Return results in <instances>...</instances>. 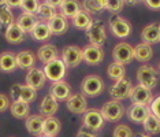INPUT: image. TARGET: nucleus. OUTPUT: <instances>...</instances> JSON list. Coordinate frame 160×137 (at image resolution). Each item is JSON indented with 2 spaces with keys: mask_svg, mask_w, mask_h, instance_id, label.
<instances>
[{
  "mask_svg": "<svg viewBox=\"0 0 160 137\" xmlns=\"http://www.w3.org/2000/svg\"><path fill=\"white\" fill-rule=\"evenodd\" d=\"M82 126L92 132H99L103 129L104 126V118L101 113L99 110H94V109H90V110H86V113L82 114Z\"/></svg>",
  "mask_w": 160,
  "mask_h": 137,
  "instance_id": "obj_6",
  "label": "nucleus"
},
{
  "mask_svg": "<svg viewBox=\"0 0 160 137\" xmlns=\"http://www.w3.org/2000/svg\"><path fill=\"white\" fill-rule=\"evenodd\" d=\"M11 106V102H10L8 96L4 95V93H0V113H4L10 109Z\"/></svg>",
  "mask_w": 160,
  "mask_h": 137,
  "instance_id": "obj_41",
  "label": "nucleus"
},
{
  "mask_svg": "<svg viewBox=\"0 0 160 137\" xmlns=\"http://www.w3.org/2000/svg\"><path fill=\"white\" fill-rule=\"evenodd\" d=\"M25 81H26V85L30 86V88L36 89H41L42 86L45 85V81H47V77L44 74V70L42 68H38V67H33L28 71L26 77H25Z\"/></svg>",
  "mask_w": 160,
  "mask_h": 137,
  "instance_id": "obj_15",
  "label": "nucleus"
},
{
  "mask_svg": "<svg viewBox=\"0 0 160 137\" xmlns=\"http://www.w3.org/2000/svg\"><path fill=\"white\" fill-rule=\"evenodd\" d=\"M141 0H125V3H127V4H132V6H136L138 4Z\"/></svg>",
  "mask_w": 160,
  "mask_h": 137,
  "instance_id": "obj_47",
  "label": "nucleus"
},
{
  "mask_svg": "<svg viewBox=\"0 0 160 137\" xmlns=\"http://www.w3.org/2000/svg\"><path fill=\"white\" fill-rule=\"evenodd\" d=\"M67 110L72 114H83L88 110V100L82 93H72L66 100Z\"/></svg>",
  "mask_w": 160,
  "mask_h": 137,
  "instance_id": "obj_14",
  "label": "nucleus"
},
{
  "mask_svg": "<svg viewBox=\"0 0 160 137\" xmlns=\"http://www.w3.org/2000/svg\"><path fill=\"white\" fill-rule=\"evenodd\" d=\"M149 110H151L152 114L156 115V117L160 119V96L153 99V102H152L151 106H149Z\"/></svg>",
  "mask_w": 160,
  "mask_h": 137,
  "instance_id": "obj_42",
  "label": "nucleus"
},
{
  "mask_svg": "<svg viewBox=\"0 0 160 137\" xmlns=\"http://www.w3.org/2000/svg\"><path fill=\"white\" fill-rule=\"evenodd\" d=\"M129 99L132 100L133 104H144V106H151V103L153 102V95L152 91L148 88H145L142 85H136L132 88Z\"/></svg>",
  "mask_w": 160,
  "mask_h": 137,
  "instance_id": "obj_11",
  "label": "nucleus"
},
{
  "mask_svg": "<svg viewBox=\"0 0 160 137\" xmlns=\"http://www.w3.org/2000/svg\"><path fill=\"white\" fill-rule=\"evenodd\" d=\"M141 40L142 43L152 45L156 43H160V23L153 22L148 26H145L141 32Z\"/></svg>",
  "mask_w": 160,
  "mask_h": 137,
  "instance_id": "obj_17",
  "label": "nucleus"
},
{
  "mask_svg": "<svg viewBox=\"0 0 160 137\" xmlns=\"http://www.w3.org/2000/svg\"><path fill=\"white\" fill-rule=\"evenodd\" d=\"M25 36H26V33H25L17 23L11 25V26L4 32V37L10 44H21V43L25 40Z\"/></svg>",
  "mask_w": 160,
  "mask_h": 137,
  "instance_id": "obj_28",
  "label": "nucleus"
},
{
  "mask_svg": "<svg viewBox=\"0 0 160 137\" xmlns=\"http://www.w3.org/2000/svg\"><path fill=\"white\" fill-rule=\"evenodd\" d=\"M49 95H52L58 102H63V100H67L72 95V89L64 80L56 81L51 85Z\"/></svg>",
  "mask_w": 160,
  "mask_h": 137,
  "instance_id": "obj_16",
  "label": "nucleus"
},
{
  "mask_svg": "<svg viewBox=\"0 0 160 137\" xmlns=\"http://www.w3.org/2000/svg\"><path fill=\"white\" fill-rule=\"evenodd\" d=\"M149 113H151V110H149L148 106H144V104H133L127 110V117L134 124H142L145 121V118L149 115Z\"/></svg>",
  "mask_w": 160,
  "mask_h": 137,
  "instance_id": "obj_19",
  "label": "nucleus"
},
{
  "mask_svg": "<svg viewBox=\"0 0 160 137\" xmlns=\"http://www.w3.org/2000/svg\"><path fill=\"white\" fill-rule=\"evenodd\" d=\"M44 74L47 77V80L56 82V81H62L66 77V71H67V66L64 64V62L62 59H55L52 62L47 63L44 66Z\"/></svg>",
  "mask_w": 160,
  "mask_h": 137,
  "instance_id": "obj_5",
  "label": "nucleus"
},
{
  "mask_svg": "<svg viewBox=\"0 0 160 137\" xmlns=\"http://www.w3.org/2000/svg\"><path fill=\"white\" fill-rule=\"evenodd\" d=\"M47 23H48V26L51 29V33L56 34V36L64 34L67 32V29H68L67 18H64L62 14H56V15L51 18Z\"/></svg>",
  "mask_w": 160,
  "mask_h": 137,
  "instance_id": "obj_20",
  "label": "nucleus"
},
{
  "mask_svg": "<svg viewBox=\"0 0 160 137\" xmlns=\"http://www.w3.org/2000/svg\"><path fill=\"white\" fill-rule=\"evenodd\" d=\"M62 60L67 67H77L82 62V48L77 45H67L62 51Z\"/></svg>",
  "mask_w": 160,
  "mask_h": 137,
  "instance_id": "obj_13",
  "label": "nucleus"
},
{
  "mask_svg": "<svg viewBox=\"0 0 160 137\" xmlns=\"http://www.w3.org/2000/svg\"><path fill=\"white\" fill-rule=\"evenodd\" d=\"M36 59H37V56L32 51H21L19 53H17V64L22 70L33 68L36 64Z\"/></svg>",
  "mask_w": 160,
  "mask_h": 137,
  "instance_id": "obj_26",
  "label": "nucleus"
},
{
  "mask_svg": "<svg viewBox=\"0 0 160 137\" xmlns=\"http://www.w3.org/2000/svg\"><path fill=\"white\" fill-rule=\"evenodd\" d=\"M107 73H108V77H110L112 81L122 80V78H125V74H126L125 64L112 62L110 66H108V68H107Z\"/></svg>",
  "mask_w": 160,
  "mask_h": 137,
  "instance_id": "obj_35",
  "label": "nucleus"
},
{
  "mask_svg": "<svg viewBox=\"0 0 160 137\" xmlns=\"http://www.w3.org/2000/svg\"><path fill=\"white\" fill-rule=\"evenodd\" d=\"M30 34H32V37H33L36 41H47V40H49L51 36H52L48 23L47 22H40V21L36 23V26L33 28V30L30 32Z\"/></svg>",
  "mask_w": 160,
  "mask_h": 137,
  "instance_id": "obj_29",
  "label": "nucleus"
},
{
  "mask_svg": "<svg viewBox=\"0 0 160 137\" xmlns=\"http://www.w3.org/2000/svg\"><path fill=\"white\" fill-rule=\"evenodd\" d=\"M110 29L118 38H126L132 33V23L125 18L114 15L110 18Z\"/></svg>",
  "mask_w": 160,
  "mask_h": 137,
  "instance_id": "obj_10",
  "label": "nucleus"
},
{
  "mask_svg": "<svg viewBox=\"0 0 160 137\" xmlns=\"http://www.w3.org/2000/svg\"><path fill=\"white\" fill-rule=\"evenodd\" d=\"M137 81L140 85L152 91L159 84V71L151 64H142L137 70Z\"/></svg>",
  "mask_w": 160,
  "mask_h": 137,
  "instance_id": "obj_2",
  "label": "nucleus"
},
{
  "mask_svg": "<svg viewBox=\"0 0 160 137\" xmlns=\"http://www.w3.org/2000/svg\"><path fill=\"white\" fill-rule=\"evenodd\" d=\"M104 89H105L104 80L100 75H96V74L86 75L81 84L82 95L89 96V97H96V96L101 95V93L104 92Z\"/></svg>",
  "mask_w": 160,
  "mask_h": 137,
  "instance_id": "obj_1",
  "label": "nucleus"
},
{
  "mask_svg": "<svg viewBox=\"0 0 160 137\" xmlns=\"http://www.w3.org/2000/svg\"><path fill=\"white\" fill-rule=\"evenodd\" d=\"M10 95H11L12 100H21V102H25L29 104L37 99V91L30 88V86H28L26 84L25 85H19V84L12 85L11 89H10Z\"/></svg>",
  "mask_w": 160,
  "mask_h": 137,
  "instance_id": "obj_7",
  "label": "nucleus"
},
{
  "mask_svg": "<svg viewBox=\"0 0 160 137\" xmlns=\"http://www.w3.org/2000/svg\"><path fill=\"white\" fill-rule=\"evenodd\" d=\"M37 137H51V136H45V134H40V136H37Z\"/></svg>",
  "mask_w": 160,
  "mask_h": 137,
  "instance_id": "obj_49",
  "label": "nucleus"
},
{
  "mask_svg": "<svg viewBox=\"0 0 160 137\" xmlns=\"http://www.w3.org/2000/svg\"><path fill=\"white\" fill-rule=\"evenodd\" d=\"M62 130L60 121L55 117H47L44 118V125H42V134L56 137Z\"/></svg>",
  "mask_w": 160,
  "mask_h": 137,
  "instance_id": "obj_27",
  "label": "nucleus"
},
{
  "mask_svg": "<svg viewBox=\"0 0 160 137\" xmlns=\"http://www.w3.org/2000/svg\"><path fill=\"white\" fill-rule=\"evenodd\" d=\"M37 18H36V15H33V14H26L23 13L22 15L18 17V21H17V25L19 26L22 30L25 32V33H30L32 30H33V28L36 26V23H37Z\"/></svg>",
  "mask_w": 160,
  "mask_h": 137,
  "instance_id": "obj_32",
  "label": "nucleus"
},
{
  "mask_svg": "<svg viewBox=\"0 0 160 137\" xmlns=\"http://www.w3.org/2000/svg\"><path fill=\"white\" fill-rule=\"evenodd\" d=\"M18 67L17 64V55L12 52H2L0 53V71L3 73H12Z\"/></svg>",
  "mask_w": 160,
  "mask_h": 137,
  "instance_id": "obj_23",
  "label": "nucleus"
},
{
  "mask_svg": "<svg viewBox=\"0 0 160 137\" xmlns=\"http://www.w3.org/2000/svg\"><path fill=\"white\" fill-rule=\"evenodd\" d=\"M10 111L18 119H26L30 114V106L29 103L21 102V100H14L10 106Z\"/></svg>",
  "mask_w": 160,
  "mask_h": 137,
  "instance_id": "obj_30",
  "label": "nucleus"
},
{
  "mask_svg": "<svg viewBox=\"0 0 160 137\" xmlns=\"http://www.w3.org/2000/svg\"><path fill=\"white\" fill-rule=\"evenodd\" d=\"M142 126H144L145 132L151 136L152 134H159L160 133V119L152 113H149V115L145 118V121L142 122Z\"/></svg>",
  "mask_w": 160,
  "mask_h": 137,
  "instance_id": "obj_34",
  "label": "nucleus"
},
{
  "mask_svg": "<svg viewBox=\"0 0 160 137\" xmlns=\"http://www.w3.org/2000/svg\"><path fill=\"white\" fill-rule=\"evenodd\" d=\"M81 10H82V4L78 0H63V3L60 6L62 15L64 18H72Z\"/></svg>",
  "mask_w": 160,
  "mask_h": 137,
  "instance_id": "obj_31",
  "label": "nucleus"
},
{
  "mask_svg": "<svg viewBox=\"0 0 160 137\" xmlns=\"http://www.w3.org/2000/svg\"><path fill=\"white\" fill-rule=\"evenodd\" d=\"M82 7H83L82 10H85L89 14L100 13L105 7V0H83Z\"/></svg>",
  "mask_w": 160,
  "mask_h": 137,
  "instance_id": "obj_37",
  "label": "nucleus"
},
{
  "mask_svg": "<svg viewBox=\"0 0 160 137\" xmlns=\"http://www.w3.org/2000/svg\"><path fill=\"white\" fill-rule=\"evenodd\" d=\"M77 137H96V132H92L86 128H82L81 130L78 132Z\"/></svg>",
  "mask_w": 160,
  "mask_h": 137,
  "instance_id": "obj_44",
  "label": "nucleus"
},
{
  "mask_svg": "<svg viewBox=\"0 0 160 137\" xmlns=\"http://www.w3.org/2000/svg\"><path fill=\"white\" fill-rule=\"evenodd\" d=\"M58 58H59V51L53 44H44L37 51V59L44 64L52 62Z\"/></svg>",
  "mask_w": 160,
  "mask_h": 137,
  "instance_id": "obj_22",
  "label": "nucleus"
},
{
  "mask_svg": "<svg viewBox=\"0 0 160 137\" xmlns=\"http://www.w3.org/2000/svg\"><path fill=\"white\" fill-rule=\"evenodd\" d=\"M92 17L89 13H86L85 10H81L72 17V26L79 29V30H86L88 26L92 23Z\"/></svg>",
  "mask_w": 160,
  "mask_h": 137,
  "instance_id": "obj_33",
  "label": "nucleus"
},
{
  "mask_svg": "<svg viewBox=\"0 0 160 137\" xmlns=\"http://www.w3.org/2000/svg\"><path fill=\"white\" fill-rule=\"evenodd\" d=\"M134 137H152V136L148 134V133H138V134H136Z\"/></svg>",
  "mask_w": 160,
  "mask_h": 137,
  "instance_id": "obj_48",
  "label": "nucleus"
},
{
  "mask_svg": "<svg viewBox=\"0 0 160 137\" xmlns=\"http://www.w3.org/2000/svg\"><path fill=\"white\" fill-rule=\"evenodd\" d=\"M112 58L114 62L121 63V64H127L134 59V49L129 43H119L114 47L112 49Z\"/></svg>",
  "mask_w": 160,
  "mask_h": 137,
  "instance_id": "obj_9",
  "label": "nucleus"
},
{
  "mask_svg": "<svg viewBox=\"0 0 160 137\" xmlns=\"http://www.w3.org/2000/svg\"><path fill=\"white\" fill-rule=\"evenodd\" d=\"M47 4H49L51 7H53V8H56V7H60L62 3H63V0H45Z\"/></svg>",
  "mask_w": 160,
  "mask_h": 137,
  "instance_id": "obj_45",
  "label": "nucleus"
},
{
  "mask_svg": "<svg viewBox=\"0 0 160 137\" xmlns=\"http://www.w3.org/2000/svg\"><path fill=\"white\" fill-rule=\"evenodd\" d=\"M105 52L99 45L89 44L82 48V60L90 66H97L104 60Z\"/></svg>",
  "mask_w": 160,
  "mask_h": 137,
  "instance_id": "obj_8",
  "label": "nucleus"
},
{
  "mask_svg": "<svg viewBox=\"0 0 160 137\" xmlns=\"http://www.w3.org/2000/svg\"><path fill=\"white\" fill-rule=\"evenodd\" d=\"M134 49V59L138 60V62H149L153 56V49L152 47L147 44V43H140L136 47H133Z\"/></svg>",
  "mask_w": 160,
  "mask_h": 137,
  "instance_id": "obj_24",
  "label": "nucleus"
},
{
  "mask_svg": "<svg viewBox=\"0 0 160 137\" xmlns=\"http://www.w3.org/2000/svg\"><path fill=\"white\" fill-rule=\"evenodd\" d=\"M4 2L12 8V7H19V6H21V2H22V0H4Z\"/></svg>",
  "mask_w": 160,
  "mask_h": 137,
  "instance_id": "obj_46",
  "label": "nucleus"
},
{
  "mask_svg": "<svg viewBox=\"0 0 160 137\" xmlns=\"http://www.w3.org/2000/svg\"><path fill=\"white\" fill-rule=\"evenodd\" d=\"M26 129L30 134L33 136H40L42 134V125H44V117L41 114H34V115H29L25 121Z\"/></svg>",
  "mask_w": 160,
  "mask_h": 137,
  "instance_id": "obj_21",
  "label": "nucleus"
},
{
  "mask_svg": "<svg viewBox=\"0 0 160 137\" xmlns=\"http://www.w3.org/2000/svg\"><path fill=\"white\" fill-rule=\"evenodd\" d=\"M86 36H88L90 44L103 47V44L107 40V32H105V25L103 21L96 19L92 21V23L86 29Z\"/></svg>",
  "mask_w": 160,
  "mask_h": 137,
  "instance_id": "obj_4",
  "label": "nucleus"
},
{
  "mask_svg": "<svg viewBox=\"0 0 160 137\" xmlns=\"http://www.w3.org/2000/svg\"><path fill=\"white\" fill-rule=\"evenodd\" d=\"M144 3L151 10H160V0H144Z\"/></svg>",
  "mask_w": 160,
  "mask_h": 137,
  "instance_id": "obj_43",
  "label": "nucleus"
},
{
  "mask_svg": "<svg viewBox=\"0 0 160 137\" xmlns=\"http://www.w3.org/2000/svg\"><path fill=\"white\" fill-rule=\"evenodd\" d=\"M36 15H37L38 19H41V22H48L51 18L56 15V11H55V8L51 7L49 4L42 3V4L38 6V10H37V13H36Z\"/></svg>",
  "mask_w": 160,
  "mask_h": 137,
  "instance_id": "obj_36",
  "label": "nucleus"
},
{
  "mask_svg": "<svg viewBox=\"0 0 160 137\" xmlns=\"http://www.w3.org/2000/svg\"><path fill=\"white\" fill-rule=\"evenodd\" d=\"M59 110V102L52 95H45L40 103V114L42 117H53Z\"/></svg>",
  "mask_w": 160,
  "mask_h": 137,
  "instance_id": "obj_18",
  "label": "nucleus"
},
{
  "mask_svg": "<svg viewBox=\"0 0 160 137\" xmlns=\"http://www.w3.org/2000/svg\"><path fill=\"white\" fill-rule=\"evenodd\" d=\"M112 137H134L133 130L127 125H118L112 132Z\"/></svg>",
  "mask_w": 160,
  "mask_h": 137,
  "instance_id": "obj_40",
  "label": "nucleus"
},
{
  "mask_svg": "<svg viewBox=\"0 0 160 137\" xmlns=\"http://www.w3.org/2000/svg\"><path fill=\"white\" fill-rule=\"evenodd\" d=\"M123 7H125V0H105L104 8L116 14V13H121L123 10Z\"/></svg>",
  "mask_w": 160,
  "mask_h": 137,
  "instance_id": "obj_39",
  "label": "nucleus"
},
{
  "mask_svg": "<svg viewBox=\"0 0 160 137\" xmlns=\"http://www.w3.org/2000/svg\"><path fill=\"white\" fill-rule=\"evenodd\" d=\"M101 115H103L104 121L108 122H118L123 118V115L126 114V109L123 106L122 102L119 100H110V102L104 103V106L100 110Z\"/></svg>",
  "mask_w": 160,
  "mask_h": 137,
  "instance_id": "obj_3",
  "label": "nucleus"
},
{
  "mask_svg": "<svg viewBox=\"0 0 160 137\" xmlns=\"http://www.w3.org/2000/svg\"><path fill=\"white\" fill-rule=\"evenodd\" d=\"M132 88H133L132 81L129 78H122L119 81H115V84L110 88V95L114 100L122 102V100H125L130 96Z\"/></svg>",
  "mask_w": 160,
  "mask_h": 137,
  "instance_id": "obj_12",
  "label": "nucleus"
},
{
  "mask_svg": "<svg viewBox=\"0 0 160 137\" xmlns=\"http://www.w3.org/2000/svg\"><path fill=\"white\" fill-rule=\"evenodd\" d=\"M14 15L10 7L4 0H0V28L2 29H8L11 25H14Z\"/></svg>",
  "mask_w": 160,
  "mask_h": 137,
  "instance_id": "obj_25",
  "label": "nucleus"
},
{
  "mask_svg": "<svg viewBox=\"0 0 160 137\" xmlns=\"http://www.w3.org/2000/svg\"><path fill=\"white\" fill-rule=\"evenodd\" d=\"M159 70H160V63H159Z\"/></svg>",
  "mask_w": 160,
  "mask_h": 137,
  "instance_id": "obj_50",
  "label": "nucleus"
},
{
  "mask_svg": "<svg viewBox=\"0 0 160 137\" xmlns=\"http://www.w3.org/2000/svg\"><path fill=\"white\" fill-rule=\"evenodd\" d=\"M38 6H40L38 0H22L19 7L23 10V13L36 15V13H37V10H38Z\"/></svg>",
  "mask_w": 160,
  "mask_h": 137,
  "instance_id": "obj_38",
  "label": "nucleus"
}]
</instances>
